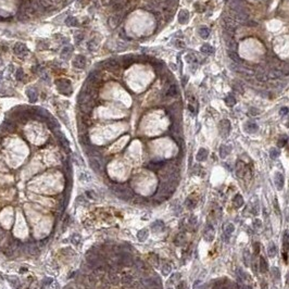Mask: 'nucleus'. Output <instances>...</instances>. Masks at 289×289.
Listing matches in <instances>:
<instances>
[{"instance_id":"1","label":"nucleus","mask_w":289,"mask_h":289,"mask_svg":"<svg viewBox=\"0 0 289 289\" xmlns=\"http://www.w3.org/2000/svg\"><path fill=\"white\" fill-rule=\"evenodd\" d=\"M55 84L58 86L59 91L64 94L66 96H70L72 94V87H71V82L64 78H60V80H55Z\"/></svg>"},{"instance_id":"2","label":"nucleus","mask_w":289,"mask_h":289,"mask_svg":"<svg viewBox=\"0 0 289 289\" xmlns=\"http://www.w3.org/2000/svg\"><path fill=\"white\" fill-rule=\"evenodd\" d=\"M219 134L221 136L224 138H226L229 134H230V130H232V125H230V122L228 120H223L221 121L219 123Z\"/></svg>"},{"instance_id":"3","label":"nucleus","mask_w":289,"mask_h":289,"mask_svg":"<svg viewBox=\"0 0 289 289\" xmlns=\"http://www.w3.org/2000/svg\"><path fill=\"white\" fill-rule=\"evenodd\" d=\"M13 51H14L15 55H19V57H24V55H26L28 53L27 47H26L23 42H16L14 45V47H13Z\"/></svg>"},{"instance_id":"4","label":"nucleus","mask_w":289,"mask_h":289,"mask_svg":"<svg viewBox=\"0 0 289 289\" xmlns=\"http://www.w3.org/2000/svg\"><path fill=\"white\" fill-rule=\"evenodd\" d=\"M234 18L236 20L240 21V22H246V21L249 20V14H248L246 11L242 9V10H236L234 11Z\"/></svg>"},{"instance_id":"5","label":"nucleus","mask_w":289,"mask_h":289,"mask_svg":"<svg viewBox=\"0 0 289 289\" xmlns=\"http://www.w3.org/2000/svg\"><path fill=\"white\" fill-rule=\"evenodd\" d=\"M73 66L76 69H84L86 66V58L84 55H77L73 60Z\"/></svg>"},{"instance_id":"6","label":"nucleus","mask_w":289,"mask_h":289,"mask_svg":"<svg viewBox=\"0 0 289 289\" xmlns=\"http://www.w3.org/2000/svg\"><path fill=\"white\" fill-rule=\"evenodd\" d=\"M108 70H119L120 69V62L116 60V59H108L105 63H103Z\"/></svg>"},{"instance_id":"7","label":"nucleus","mask_w":289,"mask_h":289,"mask_svg":"<svg viewBox=\"0 0 289 289\" xmlns=\"http://www.w3.org/2000/svg\"><path fill=\"white\" fill-rule=\"evenodd\" d=\"M121 22H122V16H121V14L112 15V16H110L109 21H108L110 27H112V28L117 27V26L121 24Z\"/></svg>"},{"instance_id":"8","label":"nucleus","mask_w":289,"mask_h":289,"mask_svg":"<svg viewBox=\"0 0 289 289\" xmlns=\"http://www.w3.org/2000/svg\"><path fill=\"white\" fill-rule=\"evenodd\" d=\"M89 164L90 166H91V169H94V171H96L97 173H100L102 171V164H101V162H100L97 158H90Z\"/></svg>"},{"instance_id":"9","label":"nucleus","mask_w":289,"mask_h":289,"mask_svg":"<svg viewBox=\"0 0 289 289\" xmlns=\"http://www.w3.org/2000/svg\"><path fill=\"white\" fill-rule=\"evenodd\" d=\"M55 134H57L58 138H59V140H60V144L61 146H62L63 148H64L66 151H70V142H69V140L66 139V137H65L64 135L62 134L61 132H55Z\"/></svg>"},{"instance_id":"10","label":"nucleus","mask_w":289,"mask_h":289,"mask_svg":"<svg viewBox=\"0 0 289 289\" xmlns=\"http://www.w3.org/2000/svg\"><path fill=\"white\" fill-rule=\"evenodd\" d=\"M214 229H213V226H208L205 230V234H203V237H205V240L208 242H211L212 240L214 239Z\"/></svg>"},{"instance_id":"11","label":"nucleus","mask_w":289,"mask_h":289,"mask_svg":"<svg viewBox=\"0 0 289 289\" xmlns=\"http://www.w3.org/2000/svg\"><path fill=\"white\" fill-rule=\"evenodd\" d=\"M275 185H276V188L278 190H282L283 187H284V184H285V180H284V176H283L282 173L277 172L276 174H275Z\"/></svg>"},{"instance_id":"12","label":"nucleus","mask_w":289,"mask_h":289,"mask_svg":"<svg viewBox=\"0 0 289 289\" xmlns=\"http://www.w3.org/2000/svg\"><path fill=\"white\" fill-rule=\"evenodd\" d=\"M121 278V283L125 286H132L133 283H134V276L132 274H123L122 276L120 277Z\"/></svg>"},{"instance_id":"13","label":"nucleus","mask_w":289,"mask_h":289,"mask_svg":"<svg viewBox=\"0 0 289 289\" xmlns=\"http://www.w3.org/2000/svg\"><path fill=\"white\" fill-rule=\"evenodd\" d=\"M246 169H247L246 164H244L242 161H239V162L237 163V165H236V174H237V176H238V177L244 176V174H246Z\"/></svg>"},{"instance_id":"14","label":"nucleus","mask_w":289,"mask_h":289,"mask_svg":"<svg viewBox=\"0 0 289 289\" xmlns=\"http://www.w3.org/2000/svg\"><path fill=\"white\" fill-rule=\"evenodd\" d=\"M189 21V12L187 10H180L178 13V22L180 24H186Z\"/></svg>"},{"instance_id":"15","label":"nucleus","mask_w":289,"mask_h":289,"mask_svg":"<svg viewBox=\"0 0 289 289\" xmlns=\"http://www.w3.org/2000/svg\"><path fill=\"white\" fill-rule=\"evenodd\" d=\"M208 155H209V152H208V150L205 149V148H200L199 151L197 152V155H196V159L198 160V161H205V160H207Z\"/></svg>"},{"instance_id":"16","label":"nucleus","mask_w":289,"mask_h":289,"mask_svg":"<svg viewBox=\"0 0 289 289\" xmlns=\"http://www.w3.org/2000/svg\"><path fill=\"white\" fill-rule=\"evenodd\" d=\"M244 128H246V130H247L248 133H250V134H253V133L258 132V130H259V126H258L257 123L248 122L247 124L244 125Z\"/></svg>"},{"instance_id":"17","label":"nucleus","mask_w":289,"mask_h":289,"mask_svg":"<svg viewBox=\"0 0 289 289\" xmlns=\"http://www.w3.org/2000/svg\"><path fill=\"white\" fill-rule=\"evenodd\" d=\"M26 95H27L28 99H30V102H36L37 101V91H36L34 88H28L26 90Z\"/></svg>"},{"instance_id":"18","label":"nucleus","mask_w":289,"mask_h":289,"mask_svg":"<svg viewBox=\"0 0 289 289\" xmlns=\"http://www.w3.org/2000/svg\"><path fill=\"white\" fill-rule=\"evenodd\" d=\"M230 146H226V144H222L221 147H219V157L222 158V159H225V158L227 157V155H229V152H230Z\"/></svg>"},{"instance_id":"19","label":"nucleus","mask_w":289,"mask_h":289,"mask_svg":"<svg viewBox=\"0 0 289 289\" xmlns=\"http://www.w3.org/2000/svg\"><path fill=\"white\" fill-rule=\"evenodd\" d=\"M255 78H257L259 82H265L267 80V74L262 70V69H258L255 71Z\"/></svg>"},{"instance_id":"20","label":"nucleus","mask_w":289,"mask_h":289,"mask_svg":"<svg viewBox=\"0 0 289 289\" xmlns=\"http://www.w3.org/2000/svg\"><path fill=\"white\" fill-rule=\"evenodd\" d=\"M174 242L176 246H180V247L183 246V244H185V242H186V236H185L184 233H180V234L177 235Z\"/></svg>"},{"instance_id":"21","label":"nucleus","mask_w":289,"mask_h":289,"mask_svg":"<svg viewBox=\"0 0 289 289\" xmlns=\"http://www.w3.org/2000/svg\"><path fill=\"white\" fill-rule=\"evenodd\" d=\"M151 228H152V232H155V233L162 232L163 229H164V224H163V222H161V221H157V222H155L152 224Z\"/></svg>"},{"instance_id":"22","label":"nucleus","mask_w":289,"mask_h":289,"mask_svg":"<svg viewBox=\"0 0 289 289\" xmlns=\"http://www.w3.org/2000/svg\"><path fill=\"white\" fill-rule=\"evenodd\" d=\"M49 127L50 130H52L53 132H58V130H60V124H59V122H58L57 120H55V119H51V117H49Z\"/></svg>"},{"instance_id":"23","label":"nucleus","mask_w":289,"mask_h":289,"mask_svg":"<svg viewBox=\"0 0 289 289\" xmlns=\"http://www.w3.org/2000/svg\"><path fill=\"white\" fill-rule=\"evenodd\" d=\"M196 205H197V202H196V199L194 197H188L186 199V201H185V205H186L187 209L189 210H192L194 208H196Z\"/></svg>"},{"instance_id":"24","label":"nucleus","mask_w":289,"mask_h":289,"mask_svg":"<svg viewBox=\"0 0 289 289\" xmlns=\"http://www.w3.org/2000/svg\"><path fill=\"white\" fill-rule=\"evenodd\" d=\"M259 266H260V272L263 273V274L269 271V265H267V263H266V260H265L263 257L260 258V265Z\"/></svg>"},{"instance_id":"25","label":"nucleus","mask_w":289,"mask_h":289,"mask_svg":"<svg viewBox=\"0 0 289 289\" xmlns=\"http://www.w3.org/2000/svg\"><path fill=\"white\" fill-rule=\"evenodd\" d=\"M283 75V72L280 70H277V69H272L271 71L267 74V77L271 78H279Z\"/></svg>"},{"instance_id":"26","label":"nucleus","mask_w":289,"mask_h":289,"mask_svg":"<svg viewBox=\"0 0 289 289\" xmlns=\"http://www.w3.org/2000/svg\"><path fill=\"white\" fill-rule=\"evenodd\" d=\"M233 202H234V205L236 208H240L244 205V198L241 197V194H237L234 197V199H233Z\"/></svg>"},{"instance_id":"27","label":"nucleus","mask_w":289,"mask_h":289,"mask_svg":"<svg viewBox=\"0 0 289 289\" xmlns=\"http://www.w3.org/2000/svg\"><path fill=\"white\" fill-rule=\"evenodd\" d=\"M200 51L203 53H207V55H211V53L214 52V48L212 47V46L208 45V44H205V45H202L201 48H200Z\"/></svg>"},{"instance_id":"28","label":"nucleus","mask_w":289,"mask_h":289,"mask_svg":"<svg viewBox=\"0 0 289 289\" xmlns=\"http://www.w3.org/2000/svg\"><path fill=\"white\" fill-rule=\"evenodd\" d=\"M227 53H228V57L230 58V59H232L234 62H236V63H238V64H239L240 61H241V59H240V57L238 55L237 51H232V50H229Z\"/></svg>"},{"instance_id":"29","label":"nucleus","mask_w":289,"mask_h":289,"mask_svg":"<svg viewBox=\"0 0 289 289\" xmlns=\"http://www.w3.org/2000/svg\"><path fill=\"white\" fill-rule=\"evenodd\" d=\"M65 24L67 26H77L78 25V21L75 16H67L65 19Z\"/></svg>"},{"instance_id":"30","label":"nucleus","mask_w":289,"mask_h":289,"mask_svg":"<svg viewBox=\"0 0 289 289\" xmlns=\"http://www.w3.org/2000/svg\"><path fill=\"white\" fill-rule=\"evenodd\" d=\"M283 246H284L285 251H289V233L285 232L283 236Z\"/></svg>"},{"instance_id":"31","label":"nucleus","mask_w":289,"mask_h":289,"mask_svg":"<svg viewBox=\"0 0 289 289\" xmlns=\"http://www.w3.org/2000/svg\"><path fill=\"white\" fill-rule=\"evenodd\" d=\"M177 94H178L177 86H176V85H171V86H169V88L167 89L166 95L169 96V97H175V96H177Z\"/></svg>"},{"instance_id":"32","label":"nucleus","mask_w":289,"mask_h":289,"mask_svg":"<svg viewBox=\"0 0 289 289\" xmlns=\"http://www.w3.org/2000/svg\"><path fill=\"white\" fill-rule=\"evenodd\" d=\"M148 234H149V232H148V229H146V228L139 230V232H138V235H137L138 240H139V241H144V240L147 239Z\"/></svg>"},{"instance_id":"33","label":"nucleus","mask_w":289,"mask_h":289,"mask_svg":"<svg viewBox=\"0 0 289 289\" xmlns=\"http://www.w3.org/2000/svg\"><path fill=\"white\" fill-rule=\"evenodd\" d=\"M234 230H235L234 224H232V223H228V224L225 225V228H224V234H225V236H228V237H229V235L232 234V233L234 232Z\"/></svg>"},{"instance_id":"34","label":"nucleus","mask_w":289,"mask_h":289,"mask_svg":"<svg viewBox=\"0 0 289 289\" xmlns=\"http://www.w3.org/2000/svg\"><path fill=\"white\" fill-rule=\"evenodd\" d=\"M267 253H269V255L271 258H273V257H275V255H276L277 249H276V246H275L273 242H272V244H269V249H267Z\"/></svg>"},{"instance_id":"35","label":"nucleus","mask_w":289,"mask_h":289,"mask_svg":"<svg viewBox=\"0 0 289 289\" xmlns=\"http://www.w3.org/2000/svg\"><path fill=\"white\" fill-rule=\"evenodd\" d=\"M199 35L200 37H202L203 39H207L208 37L210 36V30L207 27H202L199 30Z\"/></svg>"},{"instance_id":"36","label":"nucleus","mask_w":289,"mask_h":289,"mask_svg":"<svg viewBox=\"0 0 289 289\" xmlns=\"http://www.w3.org/2000/svg\"><path fill=\"white\" fill-rule=\"evenodd\" d=\"M71 52H72V47H65L64 49L62 50V52H61V58H63V59H67V58L71 55Z\"/></svg>"},{"instance_id":"37","label":"nucleus","mask_w":289,"mask_h":289,"mask_svg":"<svg viewBox=\"0 0 289 289\" xmlns=\"http://www.w3.org/2000/svg\"><path fill=\"white\" fill-rule=\"evenodd\" d=\"M225 102H226V105H228V107H234L235 103H236V99H235L234 96L228 95L225 98Z\"/></svg>"},{"instance_id":"38","label":"nucleus","mask_w":289,"mask_h":289,"mask_svg":"<svg viewBox=\"0 0 289 289\" xmlns=\"http://www.w3.org/2000/svg\"><path fill=\"white\" fill-rule=\"evenodd\" d=\"M272 276L274 277L276 280L280 279V272H279V269L277 267H273L272 269Z\"/></svg>"},{"instance_id":"39","label":"nucleus","mask_w":289,"mask_h":289,"mask_svg":"<svg viewBox=\"0 0 289 289\" xmlns=\"http://www.w3.org/2000/svg\"><path fill=\"white\" fill-rule=\"evenodd\" d=\"M171 271H172V266H171L169 263H165L162 267V273L164 275H169V273H171Z\"/></svg>"},{"instance_id":"40","label":"nucleus","mask_w":289,"mask_h":289,"mask_svg":"<svg viewBox=\"0 0 289 289\" xmlns=\"http://www.w3.org/2000/svg\"><path fill=\"white\" fill-rule=\"evenodd\" d=\"M287 141H288V138H287V136H283V137L279 138L278 142H277V146H278V147H280V148L284 147Z\"/></svg>"},{"instance_id":"41","label":"nucleus","mask_w":289,"mask_h":289,"mask_svg":"<svg viewBox=\"0 0 289 289\" xmlns=\"http://www.w3.org/2000/svg\"><path fill=\"white\" fill-rule=\"evenodd\" d=\"M185 61L188 63H192L196 61V57H194L192 53H188V55H185Z\"/></svg>"},{"instance_id":"42","label":"nucleus","mask_w":289,"mask_h":289,"mask_svg":"<svg viewBox=\"0 0 289 289\" xmlns=\"http://www.w3.org/2000/svg\"><path fill=\"white\" fill-rule=\"evenodd\" d=\"M2 128H5V130H14V125L11 122H5L2 125Z\"/></svg>"},{"instance_id":"43","label":"nucleus","mask_w":289,"mask_h":289,"mask_svg":"<svg viewBox=\"0 0 289 289\" xmlns=\"http://www.w3.org/2000/svg\"><path fill=\"white\" fill-rule=\"evenodd\" d=\"M174 46L177 48V49H184V48L186 47V44H185L184 41H182V40H176Z\"/></svg>"},{"instance_id":"44","label":"nucleus","mask_w":289,"mask_h":289,"mask_svg":"<svg viewBox=\"0 0 289 289\" xmlns=\"http://www.w3.org/2000/svg\"><path fill=\"white\" fill-rule=\"evenodd\" d=\"M271 158L272 159H277L278 158V155H279V150H277L276 148H273V149L271 150Z\"/></svg>"},{"instance_id":"45","label":"nucleus","mask_w":289,"mask_h":289,"mask_svg":"<svg viewBox=\"0 0 289 289\" xmlns=\"http://www.w3.org/2000/svg\"><path fill=\"white\" fill-rule=\"evenodd\" d=\"M23 76H24V72H23V70L22 69H18L16 72H15V77H16V80H21Z\"/></svg>"},{"instance_id":"46","label":"nucleus","mask_w":289,"mask_h":289,"mask_svg":"<svg viewBox=\"0 0 289 289\" xmlns=\"http://www.w3.org/2000/svg\"><path fill=\"white\" fill-rule=\"evenodd\" d=\"M80 178L82 180H84V182H89V180H91V177H90L89 174H87V173H82Z\"/></svg>"},{"instance_id":"47","label":"nucleus","mask_w":289,"mask_h":289,"mask_svg":"<svg viewBox=\"0 0 289 289\" xmlns=\"http://www.w3.org/2000/svg\"><path fill=\"white\" fill-rule=\"evenodd\" d=\"M249 112H250V115H252V116H255V115L260 114V110L257 109V108H250Z\"/></svg>"},{"instance_id":"48","label":"nucleus","mask_w":289,"mask_h":289,"mask_svg":"<svg viewBox=\"0 0 289 289\" xmlns=\"http://www.w3.org/2000/svg\"><path fill=\"white\" fill-rule=\"evenodd\" d=\"M38 252L39 251H38V249H37V246H34V244H33V246H30V254L34 255V254H38Z\"/></svg>"},{"instance_id":"49","label":"nucleus","mask_w":289,"mask_h":289,"mask_svg":"<svg viewBox=\"0 0 289 289\" xmlns=\"http://www.w3.org/2000/svg\"><path fill=\"white\" fill-rule=\"evenodd\" d=\"M80 142H82L83 144H89V138H88V136H86V134L80 136Z\"/></svg>"},{"instance_id":"50","label":"nucleus","mask_w":289,"mask_h":289,"mask_svg":"<svg viewBox=\"0 0 289 289\" xmlns=\"http://www.w3.org/2000/svg\"><path fill=\"white\" fill-rule=\"evenodd\" d=\"M253 250H254V255H258L260 252V244L259 242H254L253 244Z\"/></svg>"},{"instance_id":"51","label":"nucleus","mask_w":289,"mask_h":289,"mask_svg":"<svg viewBox=\"0 0 289 289\" xmlns=\"http://www.w3.org/2000/svg\"><path fill=\"white\" fill-rule=\"evenodd\" d=\"M253 226H254V228H260V227L262 226V222L260 221L259 219H254V221H253Z\"/></svg>"},{"instance_id":"52","label":"nucleus","mask_w":289,"mask_h":289,"mask_svg":"<svg viewBox=\"0 0 289 289\" xmlns=\"http://www.w3.org/2000/svg\"><path fill=\"white\" fill-rule=\"evenodd\" d=\"M288 112H289V109H288V108H287V107H284V108H282V109H280V111H279V114H280V115L283 116V115H286Z\"/></svg>"},{"instance_id":"53","label":"nucleus","mask_w":289,"mask_h":289,"mask_svg":"<svg viewBox=\"0 0 289 289\" xmlns=\"http://www.w3.org/2000/svg\"><path fill=\"white\" fill-rule=\"evenodd\" d=\"M90 0H77V3L80 5V7H85L86 5H88L89 3Z\"/></svg>"},{"instance_id":"54","label":"nucleus","mask_w":289,"mask_h":289,"mask_svg":"<svg viewBox=\"0 0 289 289\" xmlns=\"http://www.w3.org/2000/svg\"><path fill=\"white\" fill-rule=\"evenodd\" d=\"M176 289H187V284L185 282H180L176 286Z\"/></svg>"},{"instance_id":"55","label":"nucleus","mask_w":289,"mask_h":289,"mask_svg":"<svg viewBox=\"0 0 289 289\" xmlns=\"http://www.w3.org/2000/svg\"><path fill=\"white\" fill-rule=\"evenodd\" d=\"M123 5V0H111V5Z\"/></svg>"},{"instance_id":"56","label":"nucleus","mask_w":289,"mask_h":289,"mask_svg":"<svg viewBox=\"0 0 289 289\" xmlns=\"http://www.w3.org/2000/svg\"><path fill=\"white\" fill-rule=\"evenodd\" d=\"M244 24H247L248 26H257L258 23H257V22H254V21L248 20V21H246V22H244Z\"/></svg>"},{"instance_id":"57","label":"nucleus","mask_w":289,"mask_h":289,"mask_svg":"<svg viewBox=\"0 0 289 289\" xmlns=\"http://www.w3.org/2000/svg\"><path fill=\"white\" fill-rule=\"evenodd\" d=\"M261 289H269V286H267V283L266 282H263L261 283Z\"/></svg>"},{"instance_id":"58","label":"nucleus","mask_w":289,"mask_h":289,"mask_svg":"<svg viewBox=\"0 0 289 289\" xmlns=\"http://www.w3.org/2000/svg\"><path fill=\"white\" fill-rule=\"evenodd\" d=\"M101 3L103 5H111V0H101Z\"/></svg>"},{"instance_id":"59","label":"nucleus","mask_w":289,"mask_h":289,"mask_svg":"<svg viewBox=\"0 0 289 289\" xmlns=\"http://www.w3.org/2000/svg\"><path fill=\"white\" fill-rule=\"evenodd\" d=\"M188 109H189V111H190V112H191V113H194V108L192 107L191 105H188Z\"/></svg>"},{"instance_id":"60","label":"nucleus","mask_w":289,"mask_h":289,"mask_svg":"<svg viewBox=\"0 0 289 289\" xmlns=\"http://www.w3.org/2000/svg\"><path fill=\"white\" fill-rule=\"evenodd\" d=\"M184 80H183V84H186V82H187V76H184Z\"/></svg>"},{"instance_id":"61","label":"nucleus","mask_w":289,"mask_h":289,"mask_svg":"<svg viewBox=\"0 0 289 289\" xmlns=\"http://www.w3.org/2000/svg\"><path fill=\"white\" fill-rule=\"evenodd\" d=\"M287 284L289 285V275H288V276H287Z\"/></svg>"},{"instance_id":"62","label":"nucleus","mask_w":289,"mask_h":289,"mask_svg":"<svg viewBox=\"0 0 289 289\" xmlns=\"http://www.w3.org/2000/svg\"><path fill=\"white\" fill-rule=\"evenodd\" d=\"M222 289H229V288H227V287H223Z\"/></svg>"},{"instance_id":"63","label":"nucleus","mask_w":289,"mask_h":289,"mask_svg":"<svg viewBox=\"0 0 289 289\" xmlns=\"http://www.w3.org/2000/svg\"><path fill=\"white\" fill-rule=\"evenodd\" d=\"M167 289H172V288H167Z\"/></svg>"}]
</instances>
